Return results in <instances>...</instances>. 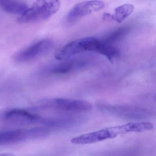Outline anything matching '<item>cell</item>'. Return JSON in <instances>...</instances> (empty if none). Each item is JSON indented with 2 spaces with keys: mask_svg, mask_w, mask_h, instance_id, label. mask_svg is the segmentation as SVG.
Listing matches in <instances>:
<instances>
[{
  "mask_svg": "<svg viewBox=\"0 0 156 156\" xmlns=\"http://www.w3.org/2000/svg\"><path fill=\"white\" fill-rule=\"evenodd\" d=\"M154 126L149 121L132 122L109 127L75 137L71 140L75 145H86L104 141L129 133H140L152 130Z\"/></svg>",
  "mask_w": 156,
  "mask_h": 156,
  "instance_id": "cell-1",
  "label": "cell"
},
{
  "mask_svg": "<svg viewBox=\"0 0 156 156\" xmlns=\"http://www.w3.org/2000/svg\"><path fill=\"white\" fill-rule=\"evenodd\" d=\"M93 52L110 59L115 54L113 46L104 43L101 40L94 37H86L73 41L58 49L55 54V59L65 61L77 54Z\"/></svg>",
  "mask_w": 156,
  "mask_h": 156,
  "instance_id": "cell-2",
  "label": "cell"
},
{
  "mask_svg": "<svg viewBox=\"0 0 156 156\" xmlns=\"http://www.w3.org/2000/svg\"><path fill=\"white\" fill-rule=\"evenodd\" d=\"M60 0H36L17 19L19 24L36 23L46 20L57 13L61 7Z\"/></svg>",
  "mask_w": 156,
  "mask_h": 156,
  "instance_id": "cell-3",
  "label": "cell"
},
{
  "mask_svg": "<svg viewBox=\"0 0 156 156\" xmlns=\"http://www.w3.org/2000/svg\"><path fill=\"white\" fill-rule=\"evenodd\" d=\"M42 107L73 112H87L92 110V104L83 100L55 98L44 99L41 102Z\"/></svg>",
  "mask_w": 156,
  "mask_h": 156,
  "instance_id": "cell-4",
  "label": "cell"
},
{
  "mask_svg": "<svg viewBox=\"0 0 156 156\" xmlns=\"http://www.w3.org/2000/svg\"><path fill=\"white\" fill-rule=\"evenodd\" d=\"M53 45V42L49 39L38 41L16 53L13 59L18 62H29L47 53Z\"/></svg>",
  "mask_w": 156,
  "mask_h": 156,
  "instance_id": "cell-5",
  "label": "cell"
},
{
  "mask_svg": "<svg viewBox=\"0 0 156 156\" xmlns=\"http://www.w3.org/2000/svg\"><path fill=\"white\" fill-rule=\"evenodd\" d=\"M105 7L104 2L100 0H88L82 2L70 10L66 18L67 22L69 23L76 22L87 15L101 10Z\"/></svg>",
  "mask_w": 156,
  "mask_h": 156,
  "instance_id": "cell-6",
  "label": "cell"
},
{
  "mask_svg": "<svg viewBox=\"0 0 156 156\" xmlns=\"http://www.w3.org/2000/svg\"><path fill=\"white\" fill-rule=\"evenodd\" d=\"M1 119L7 123L14 125H30L40 123V115L25 109L14 108L4 111L1 116Z\"/></svg>",
  "mask_w": 156,
  "mask_h": 156,
  "instance_id": "cell-7",
  "label": "cell"
},
{
  "mask_svg": "<svg viewBox=\"0 0 156 156\" xmlns=\"http://www.w3.org/2000/svg\"><path fill=\"white\" fill-rule=\"evenodd\" d=\"M38 133L36 128L16 129L0 132V146L14 144L28 140L37 139Z\"/></svg>",
  "mask_w": 156,
  "mask_h": 156,
  "instance_id": "cell-8",
  "label": "cell"
},
{
  "mask_svg": "<svg viewBox=\"0 0 156 156\" xmlns=\"http://www.w3.org/2000/svg\"><path fill=\"white\" fill-rule=\"evenodd\" d=\"M0 8L8 13L21 15L28 9V6L19 0H0Z\"/></svg>",
  "mask_w": 156,
  "mask_h": 156,
  "instance_id": "cell-9",
  "label": "cell"
},
{
  "mask_svg": "<svg viewBox=\"0 0 156 156\" xmlns=\"http://www.w3.org/2000/svg\"><path fill=\"white\" fill-rule=\"evenodd\" d=\"M134 9V7L132 4H123L115 9L114 14H105L104 17L105 19L110 18L118 23H121L132 14Z\"/></svg>",
  "mask_w": 156,
  "mask_h": 156,
  "instance_id": "cell-10",
  "label": "cell"
},
{
  "mask_svg": "<svg viewBox=\"0 0 156 156\" xmlns=\"http://www.w3.org/2000/svg\"><path fill=\"white\" fill-rule=\"evenodd\" d=\"M83 64L76 60L65 61L55 66L51 70V73L56 75H62L71 73L83 66Z\"/></svg>",
  "mask_w": 156,
  "mask_h": 156,
  "instance_id": "cell-11",
  "label": "cell"
},
{
  "mask_svg": "<svg viewBox=\"0 0 156 156\" xmlns=\"http://www.w3.org/2000/svg\"><path fill=\"white\" fill-rule=\"evenodd\" d=\"M129 31L130 28L128 26L120 27L109 33L101 41L106 44L111 45L123 39L129 33Z\"/></svg>",
  "mask_w": 156,
  "mask_h": 156,
  "instance_id": "cell-12",
  "label": "cell"
}]
</instances>
